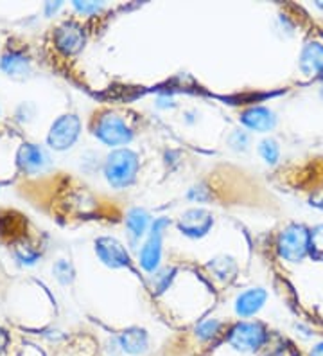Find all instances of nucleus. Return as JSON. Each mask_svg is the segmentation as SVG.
I'll list each match as a JSON object with an SVG mask.
<instances>
[{
    "instance_id": "f257e3e1",
    "label": "nucleus",
    "mask_w": 323,
    "mask_h": 356,
    "mask_svg": "<svg viewBox=\"0 0 323 356\" xmlns=\"http://www.w3.org/2000/svg\"><path fill=\"white\" fill-rule=\"evenodd\" d=\"M138 155L129 148H117L108 153L104 161V177L106 182L115 189H126L135 182L138 173Z\"/></svg>"
},
{
    "instance_id": "f03ea898",
    "label": "nucleus",
    "mask_w": 323,
    "mask_h": 356,
    "mask_svg": "<svg viewBox=\"0 0 323 356\" xmlns=\"http://www.w3.org/2000/svg\"><path fill=\"white\" fill-rule=\"evenodd\" d=\"M92 134L110 148L126 146L133 140V130L128 127L124 118L115 112H103L94 119Z\"/></svg>"
},
{
    "instance_id": "7ed1b4c3",
    "label": "nucleus",
    "mask_w": 323,
    "mask_h": 356,
    "mask_svg": "<svg viewBox=\"0 0 323 356\" xmlns=\"http://www.w3.org/2000/svg\"><path fill=\"white\" fill-rule=\"evenodd\" d=\"M310 230L300 223H291L279 236V256L289 263H300L309 254Z\"/></svg>"
},
{
    "instance_id": "20e7f679",
    "label": "nucleus",
    "mask_w": 323,
    "mask_h": 356,
    "mask_svg": "<svg viewBox=\"0 0 323 356\" xmlns=\"http://www.w3.org/2000/svg\"><path fill=\"white\" fill-rule=\"evenodd\" d=\"M171 225L167 218H156L155 222L151 223L149 236H147L146 243H144L142 250L138 254V261L146 272L155 274L162 261V241H164L165 229Z\"/></svg>"
},
{
    "instance_id": "39448f33",
    "label": "nucleus",
    "mask_w": 323,
    "mask_h": 356,
    "mask_svg": "<svg viewBox=\"0 0 323 356\" xmlns=\"http://www.w3.org/2000/svg\"><path fill=\"white\" fill-rule=\"evenodd\" d=\"M266 327L260 322H239L229 331V343L235 351L254 353L266 343Z\"/></svg>"
},
{
    "instance_id": "423d86ee",
    "label": "nucleus",
    "mask_w": 323,
    "mask_h": 356,
    "mask_svg": "<svg viewBox=\"0 0 323 356\" xmlns=\"http://www.w3.org/2000/svg\"><path fill=\"white\" fill-rule=\"evenodd\" d=\"M81 134V121L76 113H63L52 122L47 135V144L56 152L72 148Z\"/></svg>"
},
{
    "instance_id": "0eeeda50",
    "label": "nucleus",
    "mask_w": 323,
    "mask_h": 356,
    "mask_svg": "<svg viewBox=\"0 0 323 356\" xmlns=\"http://www.w3.org/2000/svg\"><path fill=\"white\" fill-rule=\"evenodd\" d=\"M17 165L22 173L26 175H42L51 170L52 161L49 153L38 146V144L26 143L22 144L17 153Z\"/></svg>"
},
{
    "instance_id": "6e6552de",
    "label": "nucleus",
    "mask_w": 323,
    "mask_h": 356,
    "mask_svg": "<svg viewBox=\"0 0 323 356\" xmlns=\"http://www.w3.org/2000/svg\"><path fill=\"white\" fill-rule=\"evenodd\" d=\"M212 227H214V216L210 211L203 207L187 209L185 213H181V216L178 218V229L181 230V234L192 239L207 236Z\"/></svg>"
},
{
    "instance_id": "1a4fd4ad",
    "label": "nucleus",
    "mask_w": 323,
    "mask_h": 356,
    "mask_svg": "<svg viewBox=\"0 0 323 356\" xmlns=\"http://www.w3.org/2000/svg\"><path fill=\"white\" fill-rule=\"evenodd\" d=\"M95 254L108 268H124L131 261L124 245L112 236H103L95 241Z\"/></svg>"
},
{
    "instance_id": "9d476101",
    "label": "nucleus",
    "mask_w": 323,
    "mask_h": 356,
    "mask_svg": "<svg viewBox=\"0 0 323 356\" xmlns=\"http://www.w3.org/2000/svg\"><path fill=\"white\" fill-rule=\"evenodd\" d=\"M85 31L76 22H63L54 33V44L63 54L72 56L85 47Z\"/></svg>"
},
{
    "instance_id": "9b49d317",
    "label": "nucleus",
    "mask_w": 323,
    "mask_h": 356,
    "mask_svg": "<svg viewBox=\"0 0 323 356\" xmlns=\"http://www.w3.org/2000/svg\"><path fill=\"white\" fill-rule=\"evenodd\" d=\"M241 122L248 130L266 134L276 127V115L267 106H250L241 113Z\"/></svg>"
},
{
    "instance_id": "f8f14e48",
    "label": "nucleus",
    "mask_w": 323,
    "mask_h": 356,
    "mask_svg": "<svg viewBox=\"0 0 323 356\" xmlns=\"http://www.w3.org/2000/svg\"><path fill=\"white\" fill-rule=\"evenodd\" d=\"M300 72L307 78H316L323 74V44L322 42H309L301 49L298 58Z\"/></svg>"
},
{
    "instance_id": "ddd939ff",
    "label": "nucleus",
    "mask_w": 323,
    "mask_h": 356,
    "mask_svg": "<svg viewBox=\"0 0 323 356\" xmlns=\"http://www.w3.org/2000/svg\"><path fill=\"white\" fill-rule=\"evenodd\" d=\"M267 299V291L264 288H250V290L239 293L235 299V313L239 317L248 318L257 315L263 309Z\"/></svg>"
},
{
    "instance_id": "4468645a",
    "label": "nucleus",
    "mask_w": 323,
    "mask_h": 356,
    "mask_svg": "<svg viewBox=\"0 0 323 356\" xmlns=\"http://www.w3.org/2000/svg\"><path fill=\"white\" fill-rule=\"evenodd\" d=\"M0 70L13 79H26L31 76V61L18 51H8L0 58Z\"/></svg>"
},
{
    "instance_id": "2eb2a0df",
    "label": "nucleus",
    "mask_w": 323,
    "mask_h": 356,
    "mask_svg": "<svg viewBox=\"0 0 323 356\" xmlns=\"http://www.w3.org/2000/svg\"><path fill=\"white\" fill-rule=\"evenodd\" d=\"M151 229V214L142 207L129 209L126 214V230H128L129 239L138 241L146 236L147 230Z\"/></svg>"
},
{
    "instance_id": "dca6fc26",
    "label": "nucleus",
    "mask_w": 323,
    "mask_h": 356,
    "mask_svg": "<svg viewBox=\"0 0 323 356\" xmlns=\"http://www.w3.org/2000/svg\"><path fill=\"white\" fill-rule=\"evenodd\" d=\"M119 343H121L122 351L129 353V355H140V353L147 351L149 337L142 327H128L119 337Z\"/></svg>"
},
{
    "instance_id": "f3484780",
    "label": "nucleus",
    "mask_w": 323,
    "mask_h": 356,
    "mask_svg": "<svg viewBox=\"0 0 323 356\" xmlns=\"http://www.w3.org/2000/svg\"><path fill=\"white\" fill-rule=\"evenodd\" d=\"M208 270L212 272L215 279L220 281H229V279L233 277V274L237 272L235 261L229 256H217L214 259H210L208 263Z\"/></svg>"
},
{
    "instance_id": "a211bd4d",
    "label": "nucleus",
    "mask_w": 323,
    "mask_h": 356,
    "mask_svg": "<svg viewBox=\"0 0 323 356\" xmlns=\"http://www.w3.org/2000/svg\"><path fill=\"white\" fill-rule=\"evenodd\" d=\"M258 155L263 156L266 164H276L280 159V144L273 137L260 140V144H258Z\"/></svg>"
},
{
    "instance_id": "6ab92c4d",
    "label": "nucleus",
    "mask_w": 323,
    "mask_h": 356,
    "mask_svg": "<svg viewBox=\"0 0 323 356\" xmlns=\"http://www.w3.org/2000/svg\"><path fill=\"white\" fill-rule=\"evenodd\" d=\"M52 274L61 284H70L74 281V266L70 265L69 261L65 259H58L52 266Z\"/></svg>"
},
{
    "instance_id": "aec40b11",
    "label": "nucleus",
    "mask_w": 323,
    "mask_h": 356,
    "mask_svg": "<svg viewBox=\"0 0 323 356\" xmlns=\"http://www.w3.org/2000/svg\"><path fill=\"white\" fill-rule=\"evenodd\" d=\"M221 330V322L212 318V321L201 322L198 327H196V334H198V339L203 340V342H207V340H212L215 334L220 333Z\"/></svg>"
},
{
    "instance_id": "412c9836",
    "label": "nucleus",
    "mask_w": 323,
    "mask_h": 356,
    "mask_svg": "<svg viewBox=\"0 0 323 356\" xmlns=\"http://www.w3.org/2000/svg\"><path fill=\"white\" fill-rule=\"evenodd\" d=\"M229 144L235 152H246L250 146V134L245 130H233L229 137Z\"/></svg>"
},
{
    "instance_id": "4be33fe9",
    "label": "nucleus",
    "mask_w": 323,
    "mask_h": 356,
    "mask_svg": "<svg viewBox=\"0 0 323 356\" xmlns=\"http://www.w3.org/2000/svg\"><path fill=\"white\" fill-rule=\"evenodd\" d=\"M309 252L315 257H323V225H318L310 230Z\"/></svg>"
},
{
    "instance_id": "5701e85b",
    "label": "nucleus",
    "mask_w": 323,
    "mask_h": 356,
    "mask_svg": "<svg viewBox=\"0 0 323 356\" xmlns=\"http://www.w3.org/2000/svg\"><path fill=\"white\" fill-rule=\"evenodd\" d=\"M172 274H174V270L172 268H164V270H156L155 274V277L151 279V286L155 288L156 291H164L165 288L169 286V282H171V279H172Z\"/></svg>"
},
{
    "instance_id": "b1692460",
    "label": "nucleus",
    "mask_w": 323,
    "mask_h": 356,
    "mask_svg": "<svg viewBox=\"0 0 323 356\" xmlns=\"http://www.w3.org/2000/svg\"><path fill=\"white\" fill-rule=\"evenodd\" d=\"M74 8L78 9L79 13L83 15H94L103 9V4H101V2H79V0H76V2H74Z\"/></svg>"
},
{
    "instance_id": "393cba45",
    "label": "nucleus",
    "mask_w": 323,
    "mask_h": 356,
    "mask_svg": "<svg viewBox=\"0 0 323 356\" xmlns=\"http://www.w3.org/2000/svg\"><path fill=\"white\" fill-rule=\"evenodd\" d=\"M156 106H158V108H169V106H174V101H172V97H165V99H162V97H160L158 103H156Z\"/></svg>"
},
{
    "instance_id": "a878e982",
    "label": "nucleus",
    "mask_w": 323,
    "mask_h": 356,
    "mask_svg": "<svg viewBox=\"0 0 323 356\" xmlns=\"http://www.w3.org/2000/svg\"><path fill=\"white\" fill-rule=\"evenodd\" d=\"M309 356H323V342H320V343H316L315 348L310 349V353H309Z\"/></svg>"
},
{
    "instance_id": "bb28decb",
    "label": "nucleus",
    "mask_w": 323,
    "mask_h": 356,
    "mask_svg": "<svg viewBox=\"0 0 323 356\" xmlns=\"http://www.w3.org/2000/svg\"><path fill=\"white\" fill-rule=\"evenodd\" d=\"M8 342H9L8 333H6V331L0 327V349H4L6 346H8Z\"/></svg>"
},
{
    "instance_id": "cd10ccee",
    "label": "nucleus",
    "mask_w": 323,
    "mask_h": 356,
    "mask_svg": "<svg viewBox=\"0 0 323 356\" xmlns=\"http://www.w3.org/2000/svg\"><path fill=\"white\" fill-rule=\"evenodd\" d=\"M61 8V2H56V4H51L49 2L47 6H45V11H47V15H51V11H56V9Z\"/></svg>"
},
{
    "instance_id": "c85d7f7f",
    "label": "nucleus",
    "mask_w": 323,
    "mask_h": 356,
    "mask_svg": "<svg viewBox=\"0 0 323 356\" xmlns=\"http://www.w3.org/2000/svg\"><path fill=\"white\" fill-rule=\"evenodd\" d=\"M322 96H323V90H322Z\"/></svg>"
}]
</instances>
